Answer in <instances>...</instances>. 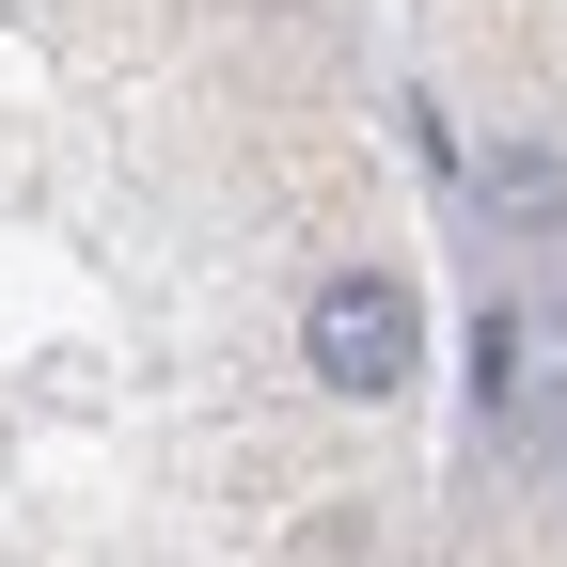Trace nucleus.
Segmentation results:
<instances>
[{"label": "nucleus", "mask_w": 567, "mask_h": 567, "mask_svg": "<svg viewBox=\"0 0 567 567\" xmlns=\"http://www.w3.org/2000/svg\"><path fill=\"white\" fill-rule=\"evenodd\" d=\"M316 379L331 394H394L410 363H425V300H410V284L394 268H347V284H316Z\"/></svg>", "instance_id": "1"}]
</instances>
